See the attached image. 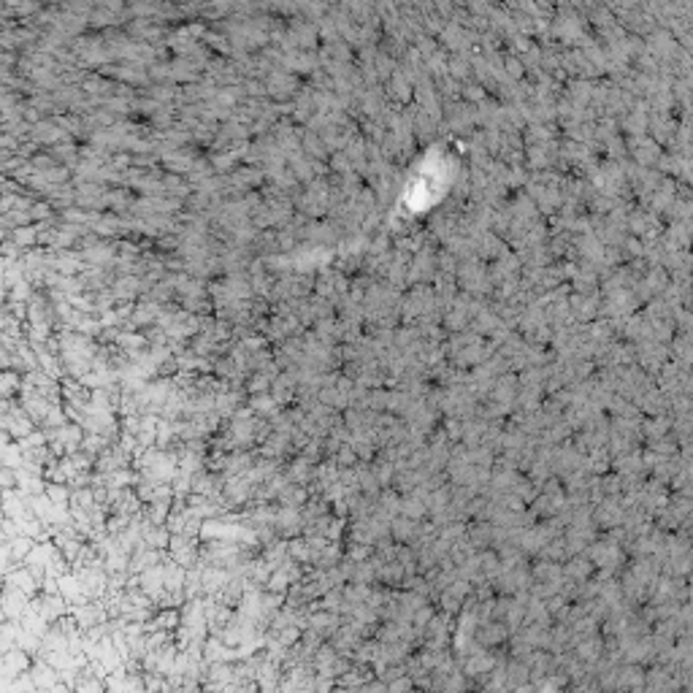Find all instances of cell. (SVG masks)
I'll use <instances>...</instances> for the list:
<instances>
[{
  "label": "cell",
  "instance_id": "obj_1",
  "mask_svg": "<svg viewBox=\"0 0 693 693\" xmlns=\"http://www.w3.org/2000/svg\"><path fill=\"white\" fill-rule=\"evenodd\" d=\"M645 688V666L636 664H615V693H631Z\"/></svg>",
  "mask_w": 693,
  "mask_h": 693
},
{
  "label": "cell",
  "instance_id": "obj_2",
  "mask_svg": "<svg viewBox=\"0 0 693 693\" xmlns=\"http://www.w3.org/2000/svg\"><path fill=\"white\" fill-rule=\"evenodd\" d=\"M474 639H477L485 650H493V648H501V645L510 642V629H507L504 623H498V620H488V623H482V626L477 629Z\"/></svg>",
  "mask_w": 693,
  "mask_h": 693
},
{
  "label": "cell",
  "instance_id": "obj_3",
  "mask_svg": "<svg viewBox=\"0 0 693 693\" xmlns=\"http://www.w3.org/2000/svg\"><path fill=\"white\" fill-rule=\"evenodd\" d=\"M504 680H507V691H517L520 685L531 682V669L528 664L517 661V658H510L507 661V669H504Z\"/></svg>",
  "mask_w": 693,
  "mask_h": 693
},
{
  "label": "cell",
  "instance_id": "obj_4",
  "mask_svg": "<svg viewBox=\"0 0 693 693\" xmlns=\"http://www.w3.org/2000/svg\"><path fill=\"white\" fill-rule=\"evenodd\" d=\"M566 574H569L571 580L585 582V580H588V574H591V564H588L585 558H574L569 566H566Z\"/></svg>",
  "mask_w": 693,
  "mask_h": 693
},
{
  "label": "cell",
  "instance_id": "obj_5",
  "mask_svg": "<svg viewBox=\"0 0 693 693\" xmlns=\"http://www.w3.org/2000/svg\"><path fill=\"white\" fill-rule=\"evenodd\" d=\"M412 691H414L412 677H398V680L388 682V693H412Z\"/></svg>",
  "mask_w": 693,
  "mask_h": 693
},
{
  "label": "cell",
  "instance_id": "obj_6",
  "mask_svg": "<svg viewBox=\"0 0 693 693\" xmlns=\"http://www.w3.org/2000/svg\"><path fill=\"white\" fill-rule=\"evenodd\" d=\"M358 693H388V682H382V680H377V677H371L366 685H360Z\"/></svg>",
  "mask_w": 693,
  "mask_h": 693
},
{
  "label": "cell",
  "instance_id": "obj_7",
  "mask_svg": "<svg viewBox=\"0 0 693 693\" xmlns=\"http://www.w3.org/2000/svg\"><path fill=\"white\" fill-rule=\"evenodd\" d=\"M342 577H344V574H339V571H333V574H330V580H333V582H339ZM328 588H330V585H328V580H323V582H320V591H328Z\"/></svg>",
  "mask_w": 693,
  "mask_h": 693
},
{
  "label": "cell",
  "instance_id": "obj_8",
  "mask_svg": "<svg viewBox=\"0 0 693 693\" xmlns=\"http://www.w3.org/2000/svg\"><path fill=\"white\" fill-rule=\"evenodd\" d=\"M412 693H426V691H417V688H414V691H412Z\"/></svg>",
  "mask_w": 693,
  "mask_h": 693
}]
</instances>
